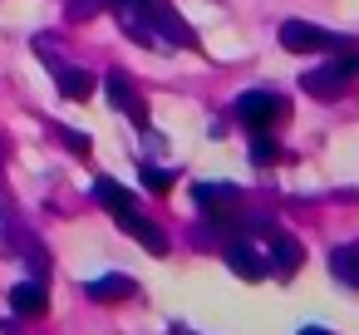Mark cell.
I'll return each mask as SVG.
<instances>
[{"instance_id": "obj_1", "label": "cell", "mask_w": 359, "mask_h": 335, "mask_svg": "<svg viewBox=\"0 0 359 335\" xmlns=\"http://www.w3.org/2000/svg\"><path fill=\"white\" fill-rule=\"evenodd\" d=\"M280 114H285V104H280V94H271V89H246V94L236 99V119H241L251 133H266Z\"/></svg>"}, {"instance_id": "obj_2", "label": "cell", "mask_w": 359, "mask_h": 335, "mask_svg": "<svg viewBox=\"0 0 359 335\" xmlns=\"http://www.w3.org/2000/svg\"><path fill=\"white\" fill-rule=\"evenodd\" d=\"M276 40H280L290 55H320V50H334V35L320 30V25H310V20H285Z\"/></svg>"}, {"instance_id": "obj_3", "label": "cell", "mask_w": 359, "mask_h": 335, "mask_svg": "<svg viewBox=\"0 0 359 335\" xmlns=\"http://www.w3.org/2000/svg\"><path fill=\"white\" fill-rule=\"evenodd\" d=\"M104 89H109V99H114V109H118V114H128L133 124H143V99H138V89L128 84V74H109V79H104Z\"/></svg>"}, {"instance_id": "obj_4", "label": "cell", "mask_w": 359, "mask_h": 335, "mask_svg": "<svg viewBox=\"0 0 359 335\" xmlns=\"http://www.w3.org/2000/svg\"><path fill=\"white\" fill-rule=\"evenodd\" d=\"M305 94H320V99H339L344 94V84H349V74L339 70V65H330V70H310L305 79Z\"/></svg>"}, {"instance_id": "obj_5", "label": "cell", "mask_w": 359, "mask_h": 335, "mask_svg": "<svg viewBox=\"0 0 359 335\" xmlns=\"http://www.w3.org/2000/svg\"><path fill=\"white\" fill-rule=\"evenodd\" d=\"M192 197H197L202 207H212V212H217L212 222H226V212L236 207V188H226V183H197V188H192Z\"/></svg>"}, {"instance_id": "obj_6", "label": "cell", "mask_w": 359, "mask_h": 335, "mask_svg": "<svg viewBox=\"0 0 359 335\" xmlns=\"http://www.w3.org/2000/svg\"><path fill=\"white\" fill-rule=\"evenodd\" d=\"M226 261H231V271L236 276H246V281H261L271 266H266V256L256 251V247H246V242H236L231 251H226Z\"/></svg>"}, {"instance_id": "obj_7", "label": "cell", "mask_w": 359, "mask_h": 335, "mask_svg": "<svg viewBox=\"0 0 359 335\" xmlns=\"http://www.w3.org/2000/svg\"><path fill=\"white\" fill-rule=\"evenodd\" d=\"M300 256H305V247H300L295 237H271V266H276L280 276L300 271Z\"/></svg>"}, {"instance_id": "obj_8", "label": "cell", "mask_w": 359, "mask_h": 335, "mask_svg": "<svg viewBox=\"0 0 359 335\" xmlns=\"http://www.w3.org/2000/svg\"><path fill=\"white\" fill-rule=\"evenodd\" d=\"M94 197H99L109 212H118V217H128V212H133V197H128L118 183H109V178H99V183H94Z\"/></svg>"}, {"instance_id": "obj_9", "label": "cell", "mask_w": 359, "mask_h": 335, "mask_svg": "<svg viewBox=\"0 0 359 335\" xmlns=\"http://www.w3.org/2000/svg\"><path fill=\"white\" fill-rule=\"evenodd\" d=\"M55 79H60V89H65L69 99H84V94L94 89V79H89L84 70H69V65H55Z\"/></svg>"}, {"instance_id": "obj_10", "label": "cell", "mask_w": 359, "mask_h": 335, "mask_svg": "<svg viewBox=\"0 0 359 335\" xmlns=\"http://www.w3.org/2000/svg\"><path fill=\"white\" fill-rule=\"evenodd\" d=\"M330 271H334L339 281H349V286H359V247H339V251L330 256Z\"/></svg>"}, {"instance_id": "obj_11", "label": "cell", "mask_w": 359, "mask_h": 335, "mask_svg": "<svg viewBox=\"0 0 359 335\" xmlns=\"http://www.w3.org/2000/svg\"><path fill=\"white\" fill-rule=\"evenodd\" d=\"M89 296H94V301H109V296H133V281H128V276H104V281H89Z\"/></svg>"}, {"instance_id": "obj_12", "label": "cell", "mask_w": 359, "mask_h": 335, "mask_svg": "<svg viewBox=\"0 0 359 335\" xmlns=\"http://www.w3.org/2000/svg\"><path fill=\"white\" fill-rule=\"evenodd\" d=\"M11 301H15L20 315H40V310H45V291H40V286H15Z\"/></svg>"}, {"instance_id": "obj_13", "label": "cell", "mask_w": 359, "mask_h": 335, "mask_svg": "<svg viewBox=\"0 0 359 335\" xmlns=\"http://www.w3.org/2000/svg\"><path fill=\"white\" fill-rule=\"evenodd\" d=\"M251 158H256V163H276V158H280L276 138H271V133H256V138H251Z\"/></svg>"}, {"instance_id": "obj_14", "label": "cell", "mask_w": 359, "mask_h": 335, "mask_svg": "<svg viewBox=\"0 0 359 335\" xmlns=\"http://www.w3.org/2000/svg\"><path fill=\"white\" fill-rule=\"evenodd\" d=\"M143 183H148L153 192H163V188H168V173H163V168H143Z\"/></svg>"}, {"instance_id": "obj_15", "label": "cell", "mask_w": 359, "mask_h": 335, "mask_svg": "<svg viewBox=\"0 0 359 335\" xmlns=\"http://www.w3.org/2000/svg\"><path fill=\"white\" fill-rule=\"evenodd\" d=\"M99 6H104V0H74V6H69V15H74V20H84V15H94Z\"/></svg>"}, {"instance_id": "obj_16", "label": "cell", "mask_w": 359, "mask_h": 335, "mask_svg": "<svg viewBox=\"0 0 359 335\" xmlns=\"http://www.w3.org/2000/svg\"><path fill=\"white\" fill-rule=\"evenodd\" d=\"M334 65H339L344 74H359V55H349V60H334Z\"/></svg>"}, {"instance_id": "obj_17", "label": "cell", "mask_w": 359, "mask_h": 335, "mask_svg": "<svg viewBox=\"0 0 359 335\" xmlns=\"http://www.w3.org/2000/svg\"><path fill=\"white\" fill-rule=\"evenodd\" d=\"M300 335H330V330H320V325H305V330H300Z\"/></svg>"}, {"instance_id": "obj_18", "label": "cell", "mask_w": 359, "mask_h": 335, "mask_svg": "<svg viewBox=\"0 0 359 335\" xmlns=\"http://www.w3.org/2000/svg\"><path fill=\"white\" fill-rule=\"evenodd\" d=\"M118 6H148V0H118Z\"/></svg>"}]
</instances>
